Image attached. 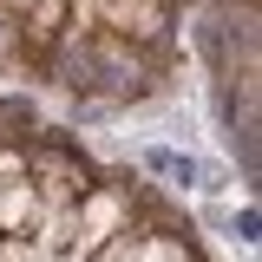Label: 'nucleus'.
I'll return each instance as SVG.
<instances>
[{
    "label": "nucleus",
    "instance_id": "obj_1",
    "mask_svg": "<svg viewBox=\"0 0 262 262\" xmlns=\"http://www.w3.org/2000/svg\"><path fill=\"white\" fill-rule=\"evenodd\" d=\"M229 229H236V243H256V236H262V210H256V203H243Z\"/></svg>",
    "mask_w": 262,
    "mask_h": 262
}]
</instances>
